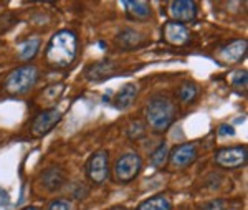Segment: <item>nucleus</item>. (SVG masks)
<instances>
[{"label": "nucleus", "instance_id": "423d86ee", "mask_svg": "<svg viewBox=\"0 0 248 210\" xmlns=\"http://www.w3.org/2000/svg\"><path fill=\"white\" fill-rule=\"evenodd\" d=\"M86 176L94 184L106 182L109 177V156L106 151H98L90 157L86 164Z\"/></svg>", "mask_w": 248, "mask_h": 210}, {"label": "nucleus", "instance_id": "39448f33", "mask_svg": "<svg viewBox=\"0 0 248 210\" xmlns=\"http://www.w3.org/2000/svg\"><path fill=\"white\" fill-rule=\"evenodd\" d=\"M247 157H248V149L245 144L243 146L223 147L215 152V164L223 169H238L242 165H245Z\"/></svg>", "mask_w": 248, "mask_h": 210}, {"label": "nucleus", "instance_id": "9b49d317", "mask_svg": "<svg viewBox=\"0 0 248 210\" xmlns=\"http://www.w3.org/2000/svg\"><path fill=\"white\" fill-rule=\"evenodd\" d=\"M247 48H248V42L245 38L242 40H233L232 43H229L227 47H223L222 50L218 51V60L225 65H232V63H238L240 60L245 58L247 55Z\"/></svg>", "mask_w": 248, "mask_h": 210}, {"label": "nucleus", "instance_id": "aec40b11", "mask_svg": "<svg viewBox=\"0 0 248 210\" xmlns=\"http://www.w3.org/2000/svg\"><path fill=\"white\" fill-rule=\"evenodd\" d=\"M167 159H169V147H167L166 143L159 144L157 149L151 154V162L155 167H162L164 164L167 162Z\"/></svg>", "mask_w": 248, "mask_h": 210}, {"label": "nucleus", "instance_id": "5701e85b", "mask_svg": "<svg viewBox=\"0 0 248 210\" xmlns=\"http://www.w3.org/2000/svg\"><path fill=\"white\" fill-rule=\"evenodd\" d=\"M232 83H233V86H237L238 90H245L247 88V71H237L235 73V78L232 80Z\"/></svg>", "mask_w": 248, "mask_h": 210}, {"label": "nucleus", "instance_id": "393cba45", "mask_svg": "<svg viewBox=\"0 0 248 210\" xmlns=\"http://www.w3.org/2000/svg\"><path fill=\"white\" fill-rule=\"evenodd\" d=\"M217 132L220 136H233L235 129H233V126H230V124H220Z\"/></svg>", "mask_w": 248, "mask_h": 210}, {"label": "nucleus", "instance_id": "dca6fc26", "mask_svg": "<svg viewBox=\"0 0 248 210\" xmlns=\"http://www.w3.org/2000/svg\"><path fill=\"white\" fill-rule=\"evenodd\" d=\"M138 210H172V202L166 195H154L144 200Z\"/></svg>", "mask_w": 248, "mask_h": 210}, {"label": "nucleus", "instance_id": "6e6552de", "mask_svg": "<svg viewBox=\"0 0 248 210\" xmlns=\"http://www.w3.org/2000/svg\"><path fill=\"white\" fill-rule=\"evenodd\" d=\"M162 38L172 47H186L190 42V30L184 23L169 20L162 27Z\"/></svg>", "mask_w": 248, "mask_h": 210}, {"label": "nucleus", "instance_id": "20e7f679", "mask_svg": "<svg viewBox=\"0 0 248 210\" xmlns=\"http://www.w3.org/2000/svg\"><path fill=\"white\" fill-rule=\"evenodd\" d=\"M142 169V159L136 152H127L114 164V179L119 184H127L139 176Z\"/></svg>", "mask_w": 248, "mask_h": 210}, {"label": "nucleus", "instance_id": "a211bd4d", "mask_svg": "<svg viewBox=\"0 0 248 210\" xmlns=\"http://www.w3.org/2000/svg\"><path fill=\"white\" fill-rule=\"evenodd\" d=\"M114 70V65L109 62H99L91 65L86 70V76L90 80H96V78H105V76H109Z\"/></svg>", "mask_w": 248, "mask_h": 210}, {"label": "nucleus", "instance_id": "f8f14e48", "mask_svg": "<svg viewBox=\"0 0 248 210\" xmlns=\"http://www.w3.org/2000/svg\"><path fill=\"white\" fill-rule=\"evenodd\" d=\"M126 14L129 15V18L138 20V22H144V20H149L153 15V9H151L149 2H123Z\"/></svg>", "mask_w": 248, "mask_h": 210}, {"label": "nucleus", "instance_id": "a878e982", "mask_svg": "<svg viewBox=\"0 0 248 210\" xmlns=\"http://www.w3.org/2000/svg\"><path fill=\"white\" fill-rule=\"evenodd\" d=\"M111 210H129V209H126V207H114V209H111Z\"/></svg>", "mask_w": 248, "mask_h": 210}, {"label": "nucleus", "instance_id": "b1692460", "mask_svg": "<svg viewBox=\"0 0 248 210\" xmlns=\"http://www.w3.org/2000/svg\"><path fill=\"white\" fill-rule=\"evenodd\" d=\"M225 200H210L202 205V210H227Z\"/></svg>", "mask_w": 248, "mask_h": 210}, {"label": "nucleus", "instance_id": "7ed1b4c3", "mask_svg": "<svg viewBox=\"0 0 248 210\" xmlns=\"http://www.w3.org/2000/svg\"><path fill=\"white\" fill-rule=\"evenodd\" d=\"M38 68L35 65H22L14 70L3 81V90L12 96L27 95L38 81Z\"/></svg>", "mask_w": 248, "mask_h": 210}, {"label": "nucleus", "instance_id": "412c9836", "mask_svg": "<svg viewBox=\"0 0 248 210\" xmlns=\"http://www.w3.org/2000/svg\"><path fill=\"white\" fill-rule=\"evenodd\" d=\"M126 132H127V137L129 139H133V141H138V139H141V137L146 136V126L141 123V121H131L129 123V126H127L126 129Z\"/></svg>", "mask_w": 248, "mask_h": 210}, {"label": "nucleus", "instance_id": "f3484780", "mask_svg": "<svg viewBox=\"0 0 248 210\" xmlns=\"http://www.w3.org/2000/svg\"><path fill=\"white\" fill-rule=\"evenodd\" d=\"M40 50V38H29L18 48V58L22 62H30Z\"/></svg>", "mask_w": 248, "mask_h": 210}, {"label": "nucleus", "instance_id": "4468645a", "mask_svg": "<svg viewBox=\"0 0 248 210\" xmlns=\"http://www.w3.org/2000/svg\"><path fill=\"white\" fill-rule=\"evenodd\" d=\"M136 96H138V86L133 83H127L116 93L114 96V106L119 110H127L131 104L134 103Z\"/></svg>", "mask_w": 248, "mask_h": 210}, {"label": "nucleus", "instance_id": "0eeeda50", "mask_svg": "<svg viewBox=\"0 0 248 210\" xmlns=\"http://www.w3.org/2000/svg\"><path fill=\"white\" fill-rule=\"evenodd\" d=\"M199 152H197V146L194 143H184L175 146L172 151L169 152V164L170 167L174 169H186L195 162Z\"/></svg>", "mask_w": 248, "mask_h": 210}, {"label": "nucleus", "instance_id": "1a4fd4ad", "mask_svg": "<svg viewBox=\"0 0 248 210\" xmlns=\"http://www.w3.org/2000/svg\"><path fill=\"white\" fill-rule=\"evenodd\" d=\"M199 5L194 0H174L169 2V15L174 22L179 23H189L194 22L197 17Z\"/></svg>", "mask_w": 248, "mask_h": 210}, {"label": "nucleus", "instance_id": "2eb2a0df", "mask_svg": "<svg viewBox=\"0 0 248 210\" xmlns=\"http://www.w3.org/2000/svg\"><path fill=\"white\" fill-rule=\"evenodd\" d=\"M42 180H43L42 184L45 185L48 191L55 192V191H58L63 184H65V174H63V171H60V169L51 167L42 176Z\"/></svg>", "mask_w": 248, "mask_h": 210}, {"label": "nucleus", "instance_id": "f257e3e1", "mask_svg": "<svg viewBox=\"0 0 248 210\" xmlns=\"http://www.w3.org/2000/svg\"><path fill=\"white\" fill-rule=\"evenodd\" d=\"M78 55V37L71 30H60L50 38L45 58L53 68H68Z\"/></svg>", "mask_w": 248, "mask_h": 210}, {"label": "nucleus", "instance_id": "9d476101", "mask_svg": "<svg viewBox=\"0 0 248 210\" xmlns=\"http://www.w3.org/2000/svg\"><path fill=\"white\" fill-rule=\"evenodd\" d=\"M62 111L58 110H46L43 113H40L37 118L33 119V123H31V134L35 137H42L48 134V132L51 131L57 124L62 121Z\"/></svg>", "mask_w": 248, "mask_h": 210}, {"label": "nucleus", "instance_id": "f03ea898", "mask_svg": "<svg viewBox=\"0 0 248 210\" xmlns=\"http://www.w3.org/2000/svg\"><path fill=\"white\" fill-rule=\"evenodd\" d=\"M144 116H146L147 126L154 132H164L174 123L177 116V108L172 103V99L166 96H154L147 101L144 108Z\"/></svg>", "mask_w": 248, "mask_h": 210}, {"label": "nucleus", "instance_id": "6ab92c4d", "mask_svg": "<svg viewBox=\"0 0 248 210\" xmlns=\"http://www.w3.org/2000/svg\"><path fill=\"white\" fill-rule=\"evenodd\" d=\"M197 95H199V88H197V84L192 81H186L181 86V90H179V96H181V99L187 104L194 103Z\"/></svg>", "mask_w": 248, "mask_h": 210}, {"label": "nucleus", "instance_id": "bb28decb", "mask_svg": "<svg viewBox=\"0 0 248 210\" xmlns=\"http://www.w3.org/2000/svg\"><path fill=\"white\" fill-rule=\"evenodd\" d=\"M22 210H40L37 207H25V209H22Z\"/></svg>", "mask_w": 248, "mask_h": 210}, {"label": "nucleus", "instance_id": "ddd939ff", "mask_svg": "<svg viewBox=\"0 0 248 210\" xmlns=\"http://www.w3.org/2000/svg\"><path fill=\"white\" fill-rule=\"evenodd\" d=\"M116 45L126 51L134 50V48L142 45V35L139 32L133 30V28H124L121 33L116 37Z\"/></svg>", "mask_w": 248, "mask_h": 210}, {"label": "nucleus", "instance_id": "4be33fe9", "mask_svg": "<svg viewBox=\"0 0 248 210\" xmlns=\"http://www.w3.org/2000/svg\"><path fill=\"white\" fill-rule=\"evenodd\" d=\"M48 210H73V204L66 199H58L48 205Z\"/></svg>", "mask_w": 248, "mask_h": 210}]
</instances>
